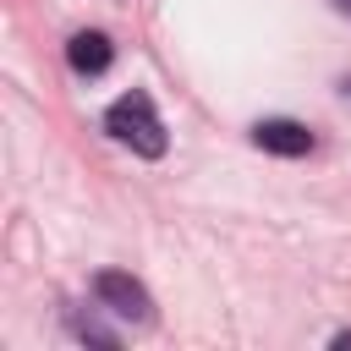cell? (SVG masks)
<instances>
[{
	"mask_svg": "<svg viewBox=\"0 0 351 351\" xmlns=\"http://www.w3.org/2000/svg\"><path fill=\"white\" fill-rule=\"evenodd\" d=\"M104 132H110L115 143H126L132 154H143V159H159V154L170 148L165 121H159V110H154V99H148L143 88L121 93V99L104 110Z\"/></svg>",
	"mask_w": 351,
	"mask_h": 351,
	"instance_id": "cell-1",
	"label": "cell"
},
{
	"mask_svg": "<svg viewBox=\"0 0 351 351\" xmlns=\"http://www.w3.org/2000/svg\"><path fill=\"white\" fill-rule=\"evenodd\" d=\"M93 296H99L115 318H132V324H148V318H154L148 291H143L132 274H121V269H99V274H93Z\"/></svg>",
	"mask_w": 351,
	"mask_h": 351,
	"instance_id": "cell-2",
	"label": "cell"
},
{
	"mask_svg": "<svg viewBox=\"0 0 351 351\" xmlns=\"http://www.w3.org/2000/svg\"><path fill=\"white\" fill-rule=\"evenodd\" d=\"M252 143H258L263 154H280V159H302V154H313V132H307L302 121H285V115L258 121V126H252Z\"/></svg>",
	"mask_w": 351,
	"mask_h": 351,
	"instance_id": "cell-3",
	"label": "cell"
},
{
	"mask_svg": "<svg viewBox=\"0 0 351 351\" xmlns=\"http://www.w3.org/2000/svg\"><path fill=\"white\" fill-rule=\"evenodd\" d=\"M66 60H71V71L77 77H99V71H110V60H115V49H110V38L104 33H71V44H66Z\"/></svg>",
	"mask_w": 351,
	"mask_h": 351,
	"instance_id": "cell-4",
	"label": "cell"
},
{
	"mask_svg": "<svg viewBox=\"0 0 351 351\" xmlns=\"http://www.w3.org/2000/svg\"><path fill=\"white\" fill-rule=\"evenodd\" d=\"M329 346H335V351H351V329H340V335H335Z\"/></svg>",
	"mask_w": 351,
	"mask_h": 351,
	"instance_id": "cell-5",
	"label": "cell"
},
{
	"mask_svg": "<svg viewBox=\"0 0 351 351\" xmlns=\"http://www.w3.org/2000/svg\"><path fill=\"white\" fill-rule=\"evenodd\" d=\"M329 5H335V11H340V16H351V0H329Z\"/></svg>",
	"mask_w": 351,
	"mask_h": 351,
	"instance_id": "cell-6",
	"label": "cell"
},
{
	"mask_svg": "<svg viewBox=\"0 0 351 351\" xmlns=\"http://www.w3.org/2000/svg\"><path fill=\"white\" fill-rule=\"evenodd\" d=\"M346 93H351V77H346Z\"/></svg>",
	"mask_w": 351,
	"mask_h": 351,
	"instance_id": "cell-7",
	"label": "cell"
}]
</instances>
